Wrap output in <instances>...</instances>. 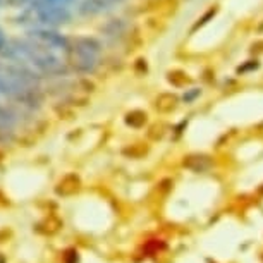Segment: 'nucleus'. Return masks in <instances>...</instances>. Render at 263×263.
<instances>
[{
    "mask_svg": "<svg viewBox=\"0 0 263 263\" xmlns=\"http://www.w3.org/2000/svg\"><path fill=\"white\" fill-rule=\"evenodd\" d=\"M184 165L193 168V171H196V172H203L210 167V160H208V157H205V155H191L184 160Z\"/></svg>",
    "mask_w": 263,
    "mask_h": 263,
    "instance_id": "6e6552de",
    "label": "nucleus"
},
{
    "mask_svg": "<svg viewBox=\"0 0 263 263\" xmlns=\"http://www.w3.org/2000/svg\"><path fill=\"white\" fill-rule=\"evenodd\" d=\"M33 11L38 21L48 28L64 26L72 19L71 11L64 4L52 0H33Z\"/></svg>",
    "mask_w": 263,
    "mask_h": 263,
    "instance_id": "f257e3e1",
    "label": "nucleus"
},
{
    "mask_svg": "<svg viewBox=\"0 0 263 263\" xmlns=\"http://www.w3.org/2000/svg\"><path fill=\"white\" fill-rule=\"evenodd\" d=\"M28 38L38 47L47 48V50H67L69 38L64 36L52 28H34L28 33Z\"/></svg>",
    "mask_w": 263,
    "mask_h": 263,
    "instance_id": "f03ea898",
    "label": "nucleus"
},
{
    "mask_svg": "<svg viewBox=\"0 0 263 263\" xmlns=\"http://www.w3.org/2000/svg\"><path fill=\"white\" fill-rule=\"evenodd\" d=\"M200 90H196V88H193V91H190V93H187V95H184V100L186 102H191L193 100V98H195V97H198V95H200Z\"/></svg>",
    "mask_w": 263,
    "mask_h": 263,
    "instance_id": "f8f14e48",
    "label": "nucleus"
},
{
    "mask_svg": "<svg viewBox=\"0 0 263 263\" xmlns=\"http://www.w3.org/2000/svg\"><path fill=\"white\" fill-rule=\"evenodd\" d=\"M67 50L86 52L98 57V53L102 52V43L93 36H76V38H69Z\"/></svg>",
    "mask_w": 263,
    "mask_h": 263,
    "instance_id": "20e7f679",
    "label": "nucleus"
},
{
    "mask_svg": "<svg viewBox=\"0 0 263 263\" xmlns=\"http://www.w3.org/2000/svg\"><path fill=\"white\" fill-rule=\"evenodd\" d=\"M79 187H81V181H79V177L76 176V174H67V176L62 177L61 182L57 184L55 193L59 196H72L74 193L79 191Z\"/></svg>",
    "mask_w": 263,
    "mask_h": 263,
    "instance_id": "39448f33",
    "label": "nucleus"
},
{
    "mask_svg": "<svg viewBox=\"0 0 263 263\" xmlns=\"http://www.w3.org/2000/svg\"><path fill=\"white\" fill-rule=\"evenodd\" d=\"M100 31L105 34V36H110V38L121 36V34L126 31V23H124L122 19H110V21L105 23L100 28Z\"/></svg>",
    "mask_w": 263,
    "mask_h": 263,
    "instance_id": "0eeeda50",
    "label": "nucleus"
},
{
    "mask_svg": "<svg viewBox=\"0 0 263 263\" xmlns=\"http://www.w3.org/2000/svg\"><path fill=\"white\" fill-rule=\"evenodd\" d=\"M146 122V114L143 110H133L126 116V124L131 127H141Z\"/></svg>",
    "mask_w": 263,
    "mask_h": 263,
    "instance_id": "1a4fd4ad",
    "label": "nucleus"
},
{
    "mask_svg": "<svg viewBox=\"0 0 263 263\" xmlns=\"http://www.w3.org/2000/svg\"><path fill=\"white\" fill-rule=\"evenodd\" d=\"M167 81L171 84H174V86L182 88L190 83V78H187V74L182 72V71H171L167 74Z\"/></svg>",
    "mask_w": 263,
    "mask_h": 263,
    "instance_id": "9d476101",
    "label": "nucleus"
},
{
    "mask_svg": "<svg viewBox=\"0 0 263 263\" xmlns=\"http://www.w3.org/2000/svg\"><path fill=\"white\" fill-rule=\"evenodd\" d=\"M7 45H9V40L6 36V33H4V29L0 28V52H2Z\"/></svg>",
    "mask_w": 263,
    "mask_h": 263,
    "instance_id": "9b49d317",
    "label": "nucleus"
},
{
    "mask_svg": "<svg viewBox=\"0 0 263 263\" xmlns=\"http://www.w3.org/2000/svg\"><path fill=\"white\" fill-rule=\"evenodd\" d=\"M0 263H4V258L2 256H0Z\"/></svg>",
    "mask_w": 263,
    "mask_h": 263,
    "instance_id": "4468645a",
    "label": "nucleus"
},
{
    "mask_svg": "<svg viewBox=\"0 0 263 263\" xmlns=\"http://www.w3.org/2000/svg\"><path fill=\"white\" fill-rule=\"evenodd\" d=\"M177 103H179V98L177 95H174V93H162L160 97L157 98L155 102V107L158 112H172L174 108L177 107Z\"/></svg>",
    "mask_w": 263,
    "mask_h": 263,
    "instance_id": "423d86ee",
    "label": "nucleus"
},
{
    "mask_svg": "<svg viewBox=\"0 0 263 263\" xmlns=\"http://www.w3.org/2000/svg\"><path fill=\"white\" fill-rule=\"evenodd\" d=\"M52 2H66V0H52Z\"/></svg>",
    "mask_w": 263,
    "mask_h": 263,
    "instance_id": "ddd939ff",
    "label": "nucleus"
},
{
    "mask_svg": "<svg viewBox=\"0 0 263 263\" xmlns=\"http://www.w3.org/2000/svg\"><path fill=\"white\" fill-rule=\"evenodd\" d=\"M67 53V67L69 71H76L79 74H91L98 66V59L97 55L86 52H79V50H66Z\"/></svg>",
    "mask_w": 263,
    "mask_h": 263,
    "instance_id": "7ed1b4c3",
    "label": "nucleus"
}]
</instances>
